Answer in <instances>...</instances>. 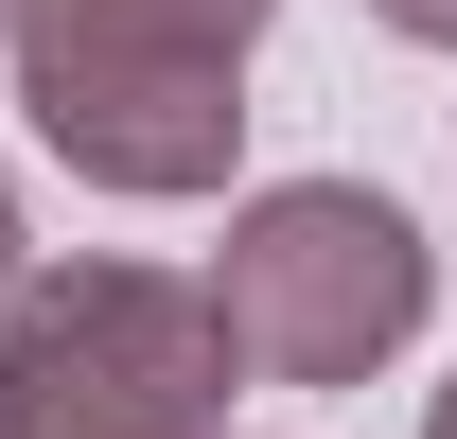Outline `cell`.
I'll use <instances>...</instances> for the list:
<instances>
[{
    "instance_id": "6da1fadb",
    "label": "cell",
    "mask_w": 457,
    "mask_h": 439,
    "mask_svg": "<svg viewBox=\"0 0 457 439\" xmlns=\"http://www.w3.org/2000/svg\"><path fill=\"white\" fill-rule=\"evenodd\" d=\"M228 299L176 264H18L0 299V439H228Z\"/></svg>"
},
{
    "instance_id": "7a4b0ae2",
    "label": "cell",
    "mask_w": 457,
    "mask_h": 439,
    "mask_svg": "<svg viewBox=\"0 0 457 439\" xmlns=\"http://www.w3.org/2000/svg\"><path fill=\"white\" fill-rule=\"evenodd\" d=\"M212 299H228L246 386H370L440 317V246H422L370 176H264V194H228Z\"/></svg>"
},
{
    "instance_id": "3957f363",
    "label": "cell",
    "mask_w": 457,
    "mask_h": 439,
    "mask_svg": "<svg viewBox=\"0 0 457 439\" xmlns=\"http://www.w3.org/2000/svg\"><path fill=\"white\" fill-rule=\"evenodd\" d=\"M18 106L88 194H141V211H194L246 159V70L228 54H159V36H106L88 0H36L18 18Z\"/></svg>"
},
{
    "instance_id": "277c9868",
    "label": "cell",
    "mask_w": 457,
    "mask_h": 439,
    "mask_svg": "<svg viewBox=\"0 0 457 439\" xmlns=\"http://www.w3.org/2000/svg\"><path fill=\"white\" fill-rule=\"evenodd\" d=\"M88 18H106V36H159V54H228V70H246V36H264L282 0H88Z\"/></svg>"
},
{
    "instance_id": "5b68a950",
    "label": "cell",
    "mask_w": 457,
    "mask_h": 439,
    "mask_svg": "<svg viewBox=\"0 0 457 439\" xmlns=\"http://www.w3.org/2000/svg\"><path fill=\"white\" fill-rule=\"evenodd\" d=\"M387 36H422V54H457V0H370Z\"/></svg>"
},
{
    "instance_id": "8992f818",
    "label": "cell",
    "mask_w": 457,
    "mask_h": 439,
    "mask_svg": "<svg viewBox=\"0 0 457 439\" xmlns=\"http://www.w3.org/2000/svg\"><path fill=\"white\" fill-rule=\"evenodd\" d=\"M18 246H36V228H18V176H0V299H18Z\"/></svg>"
},
{
    "instance_id": "52a82bcc",
    "label": "cell",
    "mask_w": 457,
    "mask_h": 439,
    "mask_svg": "<svg viewBox=\"0 0 457 439\" xmlns=\"http://www.w3.org/2000/svg\"><path fill=\"white\" fill-rule=\"evenodd\" d=\"M422 439H457V386H440V404H422Z\"/></svg>"
},
{
    "instance_id": "ba28073f",
    "label": "cell",
    "mask_w": 457,
    "mask_h": 439,
    "mask_svg": "<svg viewBox=\"0 0 457 439\" xmlns=\"http://www.w3.org/2000/svg\"><path fill=\"white\" fill-rule=\"evenodd\" d=\"M18 18H36V0H0V36H18Z\"/></svg>"
}]
</instances>
